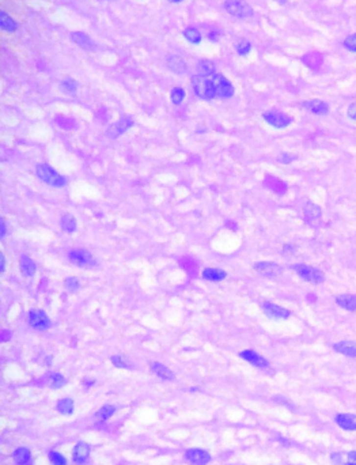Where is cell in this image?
I'll return each instance as SVG.
<instances>
[{
	"mask_svg": "<svg viewBox=\"0 0 356 465\" xmlns=\"http://www.w3.org/2000/svg\"><path fill=\"white\" fill-rule=\"evenodd\" d=\"M192 87L194 94L201 99L211 101L216 98V82H215V73L211 76H201L194 75L192 78Z\"/></svg>",
	"mask_w": 356,
	"mask_h": 465,
	"instance_id": "cell-1",
	"label": "cell"
},
{
	"mask_svg": "<svg viewBox=\"0 0 356 465\" xmlns=\"http://www.w3.org/2000/svg\"><path fill=\"white\" fill-rule=\"evenodd\" d=\"M36 174L43 183L53 188H63L67 185V178L59 174L52 166L47 163H38L36 166Z\"/></svg>",
	"mask_w": 356,
	"mask_h": 465,
	"instance_id": "cell-2",
	"label": "cell"
},
{
	"mask_svg": "<svg viewBox=\"0 0 356 465\" xmlns=\"http://www.w3.org/2000/svg\"><path fill=\"white\" fill-rule=\"evenodd\" d=\"M291 268L295 271L298 275L301 276V279L309 281V283H314V284H320L325 280V275L321 269L311 267V265H306V264H294L291 265Z\"/></svg>",
	"mask_w": 356,
	"mask_h": 465,
	"instance_id": "cell-3",
	"label": "cell"
},
{
	"mask_svg": "<svg viewBox=\"0 0 356 465\" xmlns=\"http://www.w3.org/2000/svg\"><path fill=\"white\" fill-rule=\"evenodd\" d=\"M223 6L230 15L237 18H249L253 15V8L245 0H226Z\"/></svg>",
	"mask_w": 356,
	"mask_h": 465,
	"instance_id": "cell-4",
	"label": "cell"
},
{
	"mask_svg": "<svg viewBox=\"0 0 356 465\" xmlns=\"http://www.w3.org/2000/svg\"><path fill=\"white\" fill-rule=\"evenodd\" d=\"M68 260L75 265H78L80 268H87V267H94L97 265V261L94 256L91 255V252L86 249H73L68 253Z\"/></svg>",
	"mask_w": 356,
	"mask_h": 465,
	"instance_id": "cell-5",
	"label": "cell"
},
{
	"mask_svg": "<svg viewBox=\"0 0 356 465\" xmlns=\"http://www.w3.org/2000/svg\"><path fill=\"white\" fill-rule=\"evenodd\" d=\"M29 324L37 330H48L52 326V321L47 313L41 309H31L29 312Z\"/></svg>",
	"mask_w": 356,
	"mask_h": 465,
	"instance_id": "cell-6",
	"label": "cell"
},
{
	"mask_svg": "<svg viewBox=\"0 0 356 465\" xmlns=\"http://www.w3.org/2000/svg\"><path fill=\"white\" fill-rule=\"evenodd\" d=\"M184 459L187 460L190 465H207L212 461V456L211 453L207 452L204 449L192 447L184 453Z\"/></svg>",
	"mask_w": 356,
	"mask_h": 465,
	"instance_id": "cell-7",
	"label": "cell"
},
{
	"mask_svg": "<svg viewBox=\"0 0 356 465\" xmlns=\"http://www.w3.org/2000/svg\"><path fill=\"white\" fill-rule=\"evenodd\" d=\"M262 118L265 120L271 127L273 128H285V127H288L291 122H292V117H290L288 115H285L283 112H278V110H269V112H265L264 115H262Z\"/></svg>",
	"mask_w": 356,
	"mask_h": 465,
	"instance_id": "cell-8",
	"label": "cell"
},
{
	"mask_svg": "<svg viewBox=\"0 0 356 465\" xmlns=\"http://www.w3.org/2000/svg\"><path fill=\"white\" fill-rule=\"evenodd\" d=\"M91 454V445L87 443L85 441H78L75 443V446L72 447V453H71V459L75 465H85L89 459H90Z\"/></svg>",
	"mask_w": 356,
	"mask_h": 465,
	"instance_id": "cell-9",
	"label": "cell"
},
{
	"mask_svg": "<svg viewBox=\"0 0 356 465\" xmlns=\"http://www.w3.org/2000/svg\"><path fill=\"white\" fill-rule=\"evenodd\" d=\"M133 127V121L131 118H128V117H124V118H120L119 121L113 122L110 127L106 131V136H108L109 139H117V138H120L121 135H124L125 132H128L129 129Z\"/></svg>",
	"mask_w": 356,
	"mask_h": 465,
	"instance_id": "cell-10",
	"label": "cell"
},
{
	"mask_svg": "<svg viewBox=\"0 0 356 465\" xmlns=\"http://www.w3.org/2000/svg\"><path fill=\"white\" fill-rule=\"evenodd\" d=\"M215 82H216V97L226 99L234 95L236 93L234 86L227 78H224L222 73H215Z\"/></svg>",
	"mask_w": 356,
	"mask_h": 465,
	"instance_id": "cell-11",
	"label": "cell"
},
{
	"mask_svg": "<svg viewBox=\"0 0 356 465\" xmlns=\"http://www.w3.org/2000/svg\"><path fill=\"white\" fill-rule=\"evenodd\" d=\"M262 310L265 313L266 317L272 318V320H287L291 316V312L288 309L276 305V303H272V302H264Z\"/></svg>",
	"mask_w": 356,
	"mask_h": 465,
	"instance_id": "cell-12",
	"label": "cell"
},
{
	"mask_svg": "<svg viewBox=\"0 0 356 465\" xmlns=\"http://www.w3.org/2000/svg\"><path fill=\"white\" fill-rule=\"evenodd\" d=\"M253 268L260 275L266 276V278H276L283 272V268L279 264L272 263V261H259L254 264Z\"/></svg>",
	"mask_w": 356,
	"mask_h": 465,
	"instance_id": "cell-13",
	"label": "cell"
},
{
	"mask_svg": "<svg viewBox=\"0 0 356 465\" xmlns=\"http://www.w3.org/2000/svg\"><path fill=\"white\" fill-rule=\"evenodd\" d=\"M239 358H242L243 361H246L250 365H253L260 369H266L269 366V362L266 358H264L262 355H260L259 352H256L253 349H243L239 352Z\"/></svg>",
	"mask_w": 356,
	"mask_h": 465,
	"instance_id": "cell-14",
	"label": "cell"
},
{
	"mask_svg": "<svg viewBox=\"0 0 356 465\" xmlns=\"http://www.w3.org/2000/svg\"><path fill=\"white\" fill-rule=\"evenodd\" d=\"M150 369H151V372L157 375L158 378L163 379V381H173V379L175 378V374L170 370L169 367L165 366L163 363L151 362V363H150Z\"/></svg>",
	"mask_w": 356,
	"mask_h": 465,
	"instance_id": "cell-15",
	"label": "cell"
},
{
	"mask_svg": "<svg viewBox=\"0 0 356 465\" xmlns=\"http://www.w3.org/2000/svg\"><path fill=\"white\" fill-rule=\"evenodd\" d=\"M71 40L78 46L86 49V50H94L95 49V43L83 31H73L71 34Z\"/></svg>",
	"mask_w": 356,
	"mask_h": 465,
	"instance_id": "cell-16",
	"label": "cell"
},
{
	"mask_svg": "<svg viewBox=\"0 0 356 465\" xmlns=\"http://www.w3.org/2000/svg\"><path fill=\"white\" fill-rule=\"evenodd\" d=\"M19 269L24 278H33L37 272V265L30 257L24 255V256H21V260H19Z\"/></svg>",
	"mask_w": 356,
	"mask_h": 465,
	"instance_id": "cell-17",
	"label": "cell"
},
{
	"mask_svg": "<svg viewBox=\"0 0 356 465\" xmlns=\"http://www.w3.org/2000/svg\"><path fill=\"white\" fill-rule=\"evenodd\" d=\"M12 460L17 465H29L31 463V452L29 447L19 446L12 452Z\"/></svg>",
	"mask_w": 356,
	"mask_h": 465,
	"instance_id": "cell-18",
	"label": "cell"
},
{
	"mask_svg": "<svg viewBox=\"0 0 356 465\" xmlns=\"http://www.w3.org/2000/svg\"><path fill=\"white\" fill-rule=\"evenodd\" d=\"M201 278L208 281H222L227 278V272L222 268H204L201 271Z\"/></svg>",
	"mask_w": 356,
	"mask_h": 465,
	"instance_id": "cell-19",
	"label": "cell"
},
{
	"mask_svg": "<svg viewBox=\"0 0 356 465\" xmlns=\"http://www.w3.org/2000/svg\"><path fill=\"white\" fill-rule=\"evenodd\" d=\"M303 106L308 110H310L314 115H326L329 112V105L321 101V99H311L303 102Z\"/></svg>",
	"mask_w": 356,
	"mask_h": 465,
	"instance_id": "cell-20",
	"label": "cell"
},
{
	"mask_svg": "<svg viewBox=\"0 0 356 465\" xmlns=\"http://www.w3.org/2000/svg\"><path fill=\"white\" fill-rule=\"evenodd\" d=\"M166 63H167V67H169L173 72L178 73V75H182V73L187 72V70H188L187 63L182 60L180 56H175V55L169 56V57H167V60H166Z\"/></svg>",
	"mask_w": 356,
	"mask_h": 465,
	"instance_id": "cell-21",
	"label": "cell"
},
{
	"mask_svg": "<svg viewBox=\"0 0 356 465\" xmlns=\"http://www.w3.org/2000/svg\"><path fill=\"white\" fill-rule=\"evenodd\" d=\"M333 349H334V351L340 352V354L356 358V342H351V340L338 342L333 346Z\"/></svg>",
	"mask_w": 356,
	"mask_h": 465,
	"instance_id": "cell-22",
	"label": "cell"
},
{
	"mask_svg": "<svg viewBox=\"0 0 356 465\" xmlns=\"http://www.w3.org/2000/svg\"><path fill=\"white\" fill-rule=\"evenodd\" d=\"M336 423L341 428L348 431H356V415L350 414H340L336 416Z\"/></svg>",
	"mask_w": 356,
	"mask_h": 465,
	"instance_id": "cell-23",
	"label": "cell"
},
{
	"mask_svg": "<svg viewBox=\"0 0 356 465\" xmlns=\"http://www.w3.org/2000/svg\"><path fill=\"white\" fill-rule=\"evenodd\" d=\"M336 303L348 312H356V295H351V294L338 295L336 297Z\"/></svg>",
	"mask_w": 356,
	"mask_h": 465,
	"instance_id": "cell-24",
	"label": "cell"
},
{
	"mask_svg": "<svg viewBox=\"0 0 356 465\" xmlns=\"http://www.w3.org/2000/svg\"><path fill=\"white\" fill-rule=\"evenodd\" d=\"M56 411L61 414V415H72L73 411H75V403H73L72 398L64 397L57 400L56 403Z\"/></svg>",
	"mask_w": 356,
	"mask_h": 465,
	"instance_id": "cell-25",
	"label": "cell"
},
{
	"mask_svg": "<svg viewBox=\"0 0 356 465\" xmlns=\"http://www.w3.org/2000/svg\"><path fill=\"white\" fill-rule=\"evenodd\" d=\"M60 226L63 232H68V234H72V232H76L78 223H76V219H75L73 215L64 214L60 219Z\"/></svg>",
	"mask_w": 356,
	"mask_h": 465,
	"instance_id": "cell-26",
	"label": "cell"
},
{
	"mask_svg": "<svg viewBox=\"0 0 356 465\" xmlns=\"http://www.w3.org/2000/svg\"><path fill=\"white\" fill-rule=\"evenodd\" d=\"M0 27H1V30L7 31V33H14L18 29V23L7 12L1 11L0 12Z\"/></svg>",
	"mask_w": 356,
	"mask_h": 465,
	"instance_id": "cell-27",
	"label": "cell"
},
{
	"mask_svg": "<svg viewBox=\"0 0 356 465\" xmlns=\"http://www.w3.org/2000/svg\"><path fill=\"white\" fill-rule=\"evenodd\" d=\"M116 411H117L116 405H113V404H105V405H102V407L95 412V418L99 419V420H102V422H106V420H109L112 416L115 415Z\"/></svg>",
	"mask_w": 356,
	"mask_h": 465,
	"instance_id": "cell-28",
	"label": "cell"
},
{
	"mask_svg": "<svg viewBox=\"0 0 356 465\" xmlns=\"http://www.w3.org/2000/svg\"><path fill=\"white\" fill-rule=\"evenodd\" d=\"M216 71V67L214 64V61L211 60H201L197 64V75L201 76H211Z\"/></svg>",
	"mask_w": 356,
	"mask_h": 465,
	"instance_id": "cell-29",
	"label": "cell"
},
{
	"mask_svg": "<svg viewBox=\"0 0 356 465\" xmlns=\"http://www.w3.org/2000/svg\"><path fill=\"white\" fill-rule=\"evenodd\" d=\"M67 385V378L61 373H49L48 386L50 389H60Z\"/></svg>",
	"mask_w": 356,
	"mask_h": 465,
	"instance_id": "cell-30",
	"label": "cell"
},
{
	"mask_svg": "<svg viewBox=\"0 0 356 465\" xmlns=\"http://www.w3.org/2000/svg\"><path fill=\"white\" fill-rule=\"evenodd\" d=\"M182 34H184V37L187 38L189 43L194 44V45H199V44L201 43V40H203L201 33H200L196 27H187Z\"/></svg>",
	"mask_w": 356,
	"mask_h": 465,
	"instance_id": "cell-31",
	"label": "cell"
},
{
	"mask_svg": "<svg viewBox=\"0 0 356 465\" xmlns=\"http://www.w3.org/2000/svg\"><path fill=\"white\" fill-rule=\"evenodd\" d=\"M48 460L50 465H68V459L57 450H49Z\"/></svg>",
	"mask_w": 356,
	"mask_h": 465,
	"instance_id": "cell-32",
	"label": "cell"
},
{
	"mask_svg": "<svg viewBox=\"0 0 356 465\" xmlns=\"http://www.w3.org/2000/svg\"><path fill=\"white\" fill-rule=\"evenodd\" d=\"M60 89L63 93L73 95L76 93V90H78V82L72 79V78H67L60 83Z\"/></svg>",
	"mask_w": 356,
	"mask_h": 465,
	"instance_id": "cell-33",
	"label": "cell"
},
{
	"mask_svg": "<svg viewBox=\"0 0 356 465\" xmlns=\"http://www.w3.org/2000/svg\"><path fill=\"white\" fill-rule=\"evenodd\" d=\"M305 216H306L309 220H313V219H317V218H320L321 208L318 207V206L313 204V203H308V204L305 206Z\"/></svg>",
	"mask_w": 356,
	"mask_h": 465,
	"instance_id": "cell-34",
	"label": "cell"
},
{
	"mask_svg": "<svg viewBox=\"0 0 356 465\" xmlns=\"http://www.w3.org/2000/svg\"><path fill=\"white\" fill-rule=\"evenodd\" d=\"M185 98V90L182 87H174L170 92V101L173 105H181Z\"/></svg>",
	"mask_w": 356,
	"mask_h": 465,
	"instance_id": "cell-35",
	"label": "cell"
},
{
	"mask_svg": "<svg viewBox=\"0 0 356 465\" xmlns=\"http://www.w3.org/2000/svg\"><path fill=\"white\" fill-rule=\"evenodd\" d=\"M64 287H66L67 291H70V293H76L79 288H80V281H79L78 278L70 276V278H67L66 280H64Z\"/></svg>",
	"mask_w": 356,
	"mask_h": 465,
	"instance_id": "cell-36",
	"label": "cell"
},
{
	"mask_svg": "<svg viewBox=\"0 0 356 465\" xmlns=\"http://www.w3.org/2000/svg\"><path fill=\"white\" fill-rule=\"evenodd\" d=\"M110 362L113 363V366L117 367V369H127L129 370L131 369V363L124 358V356H121V355H113L112 358H110Z\"/></svg>",
	"mask_w": 356,
	"mask_h": 465,
	"instance_id": "cell-37",
	"label": "cell"
},
{
	"mask_svg": "<svg viewBox=\"0 0 356 465\" xmlns=\"http://www.w3.org/2000/svg\"><path fill=\"white\" fill-rule=\"evenodd\" d=\"M236 49L239 56H246L252 50V44L249 43L248 40H241V41L237 43Z\"/></svg>",
	"mask_w": 356,
	"mask_h": 465,
	"instance_id": "cell-38",
	"label": "cell"
},
{
	"mask_svg": "<svg viewBox=\"0 0 356 465\" xmlns=\"http://www.w3.org/2000/svg\"><path fill=\"white\" fill-rule=\"evenodd\" d=\"M344 46L351 52H356V34L348 36L344 40Z\"/></svg>",
	"mask_w": 356,
	"mask_h": 465,
	"instance_id": "cell-39",
	"label": "cell"
},
{
	"mask_svg": "<svg viewBox=\"0 0 356 465\" xmlns=\"http://www.w3.org/2000/svg\"><path fill=\"white\" fill-rule=\"evenodd\" d=\"M295 159H296V155H294V154H287V153L280 154V155L278 157L279 162H280V163H284V165H288V163H291V162H294Z\"/></svg>",
	"mask_w": 356,
	"mask_h": 465,
	"instance_id": "cell-40",
	"label": "cell"
},
{
	"mask_svg": "<svg viewBox=\"0 0 356 465\" xmlns=\"http://www.w3.org/2000/svg\"><path fill=\"white\" fill-rule=\"evenodd\" d=\"M347 113H348V117H350L351 120L356 121V102L355 104L350 105V108H348V112H347Z\"/></svg>",
	"mask_w": 356,
	"mask_h": 465,
	"instance_id": "cell-41",
	"label": "cell"
},
{
	"mask_svg": "<svg viewBox=\"0 0 356 465\" xmlns=\"http://www.w3.org/2000/svg\"><path fill=\"white\" fill-rule=\"evenodd\" d=\"M7 234V225L6 220L0 219V238H4Z\"/></svg>",
	"mask_w": 356,
	"mask_h": 465,
	"instance_id": "cell-42",
	"label": "cell"
},
{
	"mask_svg": "<svg viewBox=\"0 0 356 465\" xmlns=\"http://www.w3.org/2000/svg\"><path fill=\"white\" fill-rule=\"evenodd\" d=\"M6 264H7V260H6V256H4V253H0V272H1V274L6 271Z\"/></svg>",
	"mask_w": 356,
	"mask_h": 465,
	"instance_id": "cell-43",
	"label": "cell"
},
{
	"mask_svg": "<svg viewBox=\"0 0 356 465\" xmlns=\"http://www.w3.org/2000/svg\"><path fill=\"white\" fill-rule=\"evenodd\" d=\"M348 460H350V463H352V464H356V452L348 453Z\"/></svg>",
	"mask_w": 356,
	"mask_h": 465,
	"instance_id": "cell-44",
	"label": "cell"
},
{
	"mask_svg": "<svg viewBox=\"0 0 356 465\" xmlns=\"http://www.w3.org/2000/svg\"><path fill=\"white\" fill-rule=\"evenodd\" d=\"M332 460L333 463H336V464H341V456L340 454H332Z\"/></svg>",
	"mask_w": 356,
	"mask_h": 465,
	"instance_id": "cell-45",
	"label": "cell"
},
{
	"mask_svg": "<svg viewBox=\"0 0 356 465\" xmlns=\"http://www.w3.org/2000/svg\"><path fill=\"white\" fill-rule=\"evenodd\" d=\"M83 384H85L86 386H89V388H90V386L94 385V381H87V378H85V381H83Z\"/></svg>",
	"mask_w": 356,
	"mask_h": 465,
	"instance_id": "cell-46",
	"label": "cell"
},
{
	"mask_svg": "<svg viewBox=\"0 0 356 465\" xmlns=\"http://www.w3.org/2000/svg\"><path fill=\"white\" fill-rule=\"evenodd\" d=\"M276 1H278V3H280V4H285V3H287L288 0H276Z\"/></svg>",
	"mask_w": 356,
	"mask_h": 465,
	"instance_id": "cell-47",
	"label": "cell"
},
{
	"mask_svg": "<svg viewBox=\"0 0 356 465\" xmlns=\"http://www.w3.org/2000/svg\"><path fill=\"white\" fill-rule=\"evenodd\" d=\"M170 3H181V1H184V0H169Z\"/></svg>",
	"mask_w": 356,
	"mask_h": 465,
	"instance_id": "cell-48",
	"label": "cell"
},
{
	"mask_svg": "<svg viewBox=\"0 0 356 465\" xmlns=\"http://www.w3.org/2000/svg\"><path fill=\"white\" fill-rule=\"evenodd\" d=\"M345 465H356V464H352V463H348V464H345Z\"/></svg>",
	"mask_w": 356,
	"mask_h": 465,
	"instance_id": "cell-49",
	"label": "cell"
}]
</instances>
